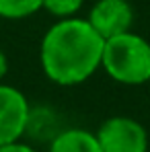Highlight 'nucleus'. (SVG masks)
I'll return each mask as SVG.
<instances>
[{"label": "nucleus", "instance_id": "f257e3e1", "mask_svg": "<svg viewBox=\"0 0 150 152\" xmlns=\"http://www.w3.org/2000/svg\"><path fill=\"white\" fill-rule=\"evenodd\" d=\"M103 48L105 39L86 19H58L39 45L41 70L53 84H82L101 68Z\"/></svg>", "mask_w": 150, "mask_h": 152}, {"label": "nucleus", "instance_id": "f03ea898", "mask_svg": "<svg viewBox=\"0 0 150 152\" xmlns=\"http://www.w3.org/2000/svg\"><path fill=\"white\" fill-rule=\"evenodd\" d=\"M107 76L119 84L138 86L150 80V41L146 37L127 31L105 39L103 64Z\"/></svg>", "mask_w": 150, "mask_h": 152}, {"label": "nucleus", "instance_id": "7ed1b4c3", "mask_svg": "<svg viewBox=\"0 0 150 152\" xmlns=\"http://www.w3.org/2000/svg\"><path fill=\"white\" fill-rule=\"evenodd\" d=\"M103 152H148V132L140 121L127 115L105 119L97 129Z\"/></svg>", "mask_w": 150, "mask_h": 152}, {"label": "nucleus", "instance_id": "20e7f679", "mask_svg": "<svg viewBox=\"0 0 150 152\" xmlns=\"http://www.w3.org/2000/svg\"><path fill=\"white\" fill-rule=\"evenodd\" d=\"M31 107L27 97L12 84L0 82V146L19 142L29 129Z\"/></svg>", "mask_w": 150, "mask_h": 152}, {"label": "nucleus", "instance_id": "39448f33", "mask_svg": "<svg viewBox=\"0 0 150 152\" xmlns=\"http://www.w3.org/2000/svg\"><path fill=\"white\" fill-rule=\"evenodd\" d=\"M86 21L103 39H111L132 31L134 8L127 0H97L89 10Z\"/></svg>", "mask_w": 150, "mask_h": 152}, {"label": "nucleus", "instance_id": "423d86ee", "mask_svg": "<svg viewBox=\"0 0 150 152\" xmlns=\"http://www.w3.org/2000/svg\"><path fill=\"white\" fill-rule=\"evenodd\" d=\"M48 152H103L97 134L80 127H70L53 136Z\"/></svg>", "mask_w": 150, "mask_h": 152}, {"label": "nucleus", "instance_id": "0eeeda50", "mask_svg": "<svg viewBox=\"0 0 150 152\" xmlns=\"http://www.w3.org/2000/svg\"><path fill=\"white\" fill-rule=\"evenodd\" d=\"M43 8V0H0V19L21 21Z\"/></svg>", "mask_w": 150, "mask_h": 152}, {"label": "nucleus", "instance_id": "6e6552de", "mask_svg": "<svg viewBox=\"0 0 150 152\" xmlns=\"http://www.w3.org/2000/svg\"><path fill=\"white\" fill-rule=\"evenodd\" d=\"M82 4L84 0H43V10L58 19H70L78 15Z\"/></svg>", "mask_w": 150, "mask_h": 152}, {"label": "nucleus", "instance_id": "1a4fd4ad", "mask_svg": "<svg viewBox=\"0 0 150 152\" xmlns=\"http://www.w3.org/2000/svg\"><path fill=\"white\" fill-rule=\"evenodd\" d=\"M0 152H37L33 146H29L25 142H12V144H6V146H0Z\"/></svg>", "mask_w": 150, "mask_h": 152}, {"label": "nucleus", "instance_id": "9d476101", "mask_svg": "<svg viewBox=\"0 0 150 152\" xmlns=\"http://www.w3.org/2000/svg\"><path fill=\"white\" fill-rule=\"evenodd\" d=\"M6 72H8V58H6L4 50L0 48V82H2V78L6 76Z\"/></svg>", "mask_w": 150, "mask_h": 152}]
</instances>
